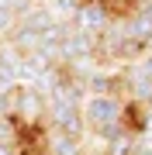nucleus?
<instances>
[{"mask_svg":"<svg viewBox=\"0 0 152 155\" xmlns=\"http://www.w3.org/2000/svg\"><path fill=\"white\" fill-rule=\"evenodd\" d=\"M79 114H83L86 134H93L107 145V138H114L124 127V100L121 97H86Z\"/></svg>","mask_w":152,"mask_h":155,"instance_id":"nucleus-1","label":"nucleus"},{"mask_svg":"<svg viewBox=\"0 0 152 155\" xmlns=\"http://www.w3.org/2000/svg\"><path fill=\"white\" fill-rule=\"evenodd\" d=\"M11 117L21 127H45V97L31 86H14V110Z\"/></svg>","mask_w":152,"mask_h":155,"instance_id":"nucleus-2","label":"nucleus"},{"mask_svg":"<svg viewBox=\"0 0 152 155\" xmlns=\"http://www.w3.org/2000/svg\"><path fill=\"white\" fill-rule=\"evenodd\" d=\"M45 155H83V141L45 127Z\"/></svg>","mask_w":152,"mask_h":155,"instance_id":"nucleus-3","label":"nucleus"},{"mask_svg":"<svg viewBox=\"0 0 152 155\" xmlns=\"http://www.w3.org/2000/svg\"><path fill=\"white\" fill-rule=\"evenodd\" d=\"M52 24H56L52 11H49V7H38V4H35L28 14H21V17H17V28H24V31H31V35H45Z\"/></svg>","mask_w":152,"mask_h":155,"instance_id":"nucleus-4","label":"nucleus"},{"mask_svg":"<svg viewBox=\"0 0 152 155\" xmlns=\"http://www.w3.org/2000/svg\"><path fill=\"white\" fill-rule=\"evenodd\" d=\"M17 138H21V124H17L14 117H0V145L17 148Z\"/></svg>","mask_w":152,"mask_h":155,"instance_id":"nucleus-5","label":"nucleus"},{"mask_svg":"<svg viewBox=\"0 0 152 155\" xmlns=\"http://www.w3.org/2000/svg\"><path fill=\"white\" fill-rule=\"evenodd\" d=\"M14 28H17V17H14L11 11H4V7H0V38H7Z\"/></svg>","mask_w":152,"mask_h":155,"instance_id":"nucleus-6","label":"nucleus"},{"mask_svg":"<svg viewBox=\"0 0 152 155\" xmlns=\"http://www.w3.org/2000/svg\"><path fill=\"white\" fill-rule=\"evenodd\" d=\"M17 148H11V145H0V155H14Z\"/></svg>","mask_w":152,"mask_h":155,"instance_id":"nucleus-7","label":"nucleus"},{"mask_svg":"<svg viewBox=\"0 0 152 155\" xmlns=\"http://www.w3.org/2000/svg\"><path fill=\"white\" fill-rule=\"evenodd\" d=\"M31 4H38V7H45V4H52V0H31Z\"/></svg>","mask_w":152,"mask_h":155,"instance_id":"nucleus-8","label":"nucleus"}]
</instances>
